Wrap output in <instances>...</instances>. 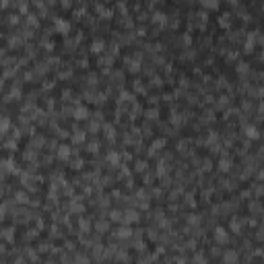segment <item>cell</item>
<instances>
[{
  "label": "cell",
  "mask_w": 264,
  "mask_h": 264,
  "mask_svg": "<svg viewBox=\"0 0 264 264\" xmlns=\"http://www.w3.org/2000/svg\"><path fill=\"white\" fill-rule=\"evenodd\" d=\"M126 64H128V70H132V72H138V68H140V66H138V60H128Z\"/></svg>",
  "instance_id": "obj_10"
},
{
  "label": "cell",
  "mask_w": 264,
  "mask_h": 264,
  "mask_svg": "<svg viewBox=\"0 0 264 264\" xmlns=\"http://www.w3.org/2000/svg\"><path fill=\"white\" fill-rule=\"evenodd\" d=\"M237 72L242 75V77H246V72H250V66H248L246 62H239V64H237Z\"/></svg>",
  "instance_id": "obj_7"
},
{
  "label": "cell",
  "mask_w": 264,
  "mask_h": 264,
  "mask_svg": "<svg viewBox=\"0 0 264 264\" xmlns=\"http://www.w3.org/2000/svg\"><path fill=\"white\" fill-rule=\"evenodd\" d=\"M15 198H17V202H19V204H25V202H27V194H25V192H17V194H15Z\"/></svg>",
  "instance_id": "obj_9"
},
{
  "label": "cell",
  "mask_w": 264,
  "mask_h": 264,
  "mask_svg": "<svg viewBox=\"0 0 264 264\" xmlns=\"http://www.w3.org/2000/svg\"><path fill=\"white\" fill-rule=\"evenodd\" d=\"M87 116H89V109L87 107H77V111H75V118L77 120H85Z\"/></svg>",
  "instance_id": "obj_4"
},
{
  "label": "cell",
  "mask_w": 264,
  "mask_h": 264,
  "mask_svg": "<svg viewBox=\"0 0 264 264\" xmlns=\"http://www.w3.org/2000/svg\"><path fill=\"white\" fill-rule=\"evenodd\" d=\"M239 225H242V223H239V219H233V221H231V227H233L235 231H239Z\"/></svg>",
  "instance_id": "obj_20"
},
{
  "label": "cell",
  "mask_w": 264,
  "mask_h": 264,
  "mask_svg": "<svg viewBox=\"0 0 264 264\" xmlns=\"http://www.w3.org/2000/svg\"><path fill=\"white\" fill-rule=\"evenodd\" d=\"M147 118L155 120V118H157V109H149V111H147Z\"/></svg>",
  "instance_id": "obj_21"
},
{
  "label": "cell",
  "mask_w": 264,
  "mask_h": 264,
  "mask_svg": "<svg viewBox=\"0 0 264 264\" xmlns=\"http://www.w3.org/2000/svg\"><path fill=\"white\" fill-rule=\"evenodd\" d=\"M109 219H111V221H122L124 217H122V212H120V210H111V212H109Z\"/></svg>",
  "instance_id": "obj_12"
},
{
  "label": "cell",
  "mask_w": 264,
  "mask_h": 264,
  "mask_svg": "<svg viewBox=\"0 0 264 264\" xmlns=\"http://www.w3.org/2000/svg\"><path fill=\"white\" fill-rule=\"evenodd\" d=\"M56 25H58V29H60V31H68V23H66V21L58 19V21H56Z\"/></svg>",
  "instance_id": "obj_15"
},
{
  "label": "cell",
  "mask_w": 264,
  "mask_h": 264,
  "mask_svg": "<svg viewBox=\"0 0 264 264\" xmlns=\"http://www.w3.org/2000/svg\"><path fill=\"white\" fill-rule=\"evenodd\" d=\"M219 167H221V171H229V159H221V163H219Z\"/></svg>",
  "instance_id": "obj_16"
},
{
  "label": "cell",
  "mask_w": 264,
  "mask_h": 264,
  "mask_svg": "<svg viewBox=\"0 0 264 264\" xmlns=\"http://www.w3.org/2000/svg\"><path fill=\"white\" fill-rule=\"evenodd\" d=\"M194 262H198V264H204V258H202L200 254H196V256H194Z\"/></svg>",
  "instance_id": "obj_22"
},
{
  "label": "cell",
  "mask_w": 264,
  "mask_h": 264,
  "mask_svg": "<svg viewBox=\"0 0 264 264\" xmlns=\"http://www.w3.org/2000/svg\"><path fill=\"white\" fill-rule=\"evenodd\" d=\"M204 6H208V8H212V6H215V8H217V2H212V0H208V2H204Z\"/></svg>",
  "instance_id": "obj_23"
},
{
  "label": "cell",
  "mask_w": 264,
  "mask_h": 264,
  "mask_svg": "<svg viewBox=\"0 0 264 264\" xmlns=\"http://www.w3.org/2000/svg\"><path fill=\"white\" fill-rule=\"evenodd\" d=\"M93 52H103V41H95L93 43Z\"/></svg>",
  "instance_id": "obj_17"
},
{
  "label": "cell",
  "mask_w": 264,
  "mask_h": 264,
  "mask_svg": "<svg viewBox=\"0 0 264 264\" xmlns=\"http://www.w3.org/2000/svg\"><path fill=\"white\" fill-rule=\"evenodd\" d=\"M130 235H132V229L130 227H122V229L118 231V237H130Z\"/></svg>",
  "instance_id": "obj_8"
},
{
  "label": "cell",
  "mask_w": 264,
  "mask_h": 264,
  "mask_svg": "<svg viewBox=\"0 0 264 264\" xmlns=\"http://www.w3.org/2000/svg\"><path fill=\"white\" fill-rule=\"evenodd\" d=\"M215 239H217L219 244H227L229 235H227V231H225L223 227H217V229H215Z\"/></svg>",
  "instance_id": "obj_1"
},
{
  "label": "cell",
  "mask_w": 264,
  "mask_h": 264,
  "mask_svg": "<svg viewBox=\"0 0 264 264\" xmlns=\"http://www.w3.org/2000/svg\"><path fill=\"white\" fill-rule=\"evenodd\" d=\"M68 155H70V149H68L66 145H62V147H58V157H60V159H66Z\"/></svg>",
  "instance_id": "obj_6"
},
{
  "label": "cell",
  "mask_w": 264,
  "mask_h": 264,
  "mask_svg": "<svg viewBox=\"0 0 264 264\" xmlns=\"http://www.w3.org/2000/svg\"><path fill=\"white\" fill-rule=\"evenodd\" d=\"M93 254H95V256H101V254H103V246H101V244L95 246V248H93Z\"/></svg>",
  "instance_id": "obj_18"
},
{
  "label": "cell",
  "mask_w": 264,
  "mask_h": 264,
  "mask_svg": "<svg viewBox=\"0 0 264 264\" xmlns=\"http://www.w3.org/2000/svg\"><path fill=\"white\" fill-rule=\"evenodd\" d=\"M120 97H122V101H132L134 95H132L130 91H122V95H120Z\"/></svg>",
  "instance_id": "obj_14"
},
{
  "label": "cell",
  "mask_w": 264,
  "mask_h": 264,
  "mask_svg": "<svg viewBox=\"0 0 264 264\" xmlns=\"http://www.w3.org/2000/svg\"><path fill=\"white\" fill-rule=\"evenodd\" d=\"M246 134L250 136V138H258L260 134H258V128L256 126H246Z\"/></svg>",
  "instance_id": "obj_5"
},
{
  "label": "cell",
  "mask_w": 264,
  "mask_h": 264,
  "mask_svg": "<svg viewBox=\"0 0 264 264\" xmlns=\"http://www.w3.org/2000/svg\"><path fill=\"white\" fill-rule=\"evenodd\" d=\"M124 215H126V217L122 219L124 223H134V221H138V210H132V208H130V210H126Z\"/></svg>",
  "instance_id": "obj_3"
},
{
  "label": "cell",
  "mask_w": 264,
  "mask_h": 264,
  "mask_svg": "<svg viewBox=\"0 0 264 264\" xmlns=\"http://www.w3.org/2000/svg\"><path fill=\"white\" fill-rule=\"evenodd\" d=\"M95 227H97V231H99V229H101V231H107L109 223H107V221H97V223H95Z\"/></svg>",
  "instance_id": "obj_13"
},
{
  "label": "cell",
  "mask_w": 264,
  "mask_h": 264,
  "mask_svg": "<svg viewBox=\"0 0 264 264\" xmlns=\"http://www.w3.org/2000/svg\"><path fill=\"white\" fill-rule=\"evenodd\" d=\"M223 262L225 264H237V252L235 250H227L223 254Z\"/></svg>",
  "instance_id": "obj_2"
},
{
  "label": "cell",
  "mask_w": 264,
  "mask_h": 264,
  "mask_svg": "<svg viewBox=\"0 0 264 264\" xmlns=\"http://www.w3.org/2000/svg\"><path fill=\"white\" fill-rule=\"evenodd\" d=\"M81 229H89V221H83L81 219Z\"/></svg>",
  "instance_id": "obj_24"
},
{
  "label": "cell",
  "mask_w": 264,
  "mask_h": 264,
  "mask_svg": "<svg viewBox=\"0 0 264 264\" xmlns=\"http://www.w3.org/2000/svg\"><path fill=\"white\" fill-rule=\"evenodd\" d=\"M77 262H79V264H89V258H87V256H81V254H79V256H77Z\"/></svg>",
  "instance_id": "obj_19"
},
{
  "label": "cell",
  "mask_w": 264,
  "mask_h": 264,
  "mask_svg": "<svg viewBox=\"0 0 264 264\" xmlns=\"http://www.w3.org/2000/svg\"><path fill=\"white\" fill-rule=\"evenodd\" d=\"M72 140H75V142H83V140H85V132H81V130H75V134H72Z\"/></svg>",
  "instance_id": "obj_11"
}]
</instances>
